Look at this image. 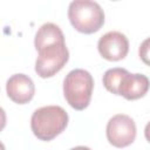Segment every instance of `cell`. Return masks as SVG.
Here are the masks:
<instances>
[{
	"label": "cell",
	"instance_id": "obj_12",
	"mask_svg": "<svg viewBox=\"0 0 150 150\" xmlns=\"http://www.w3.org/2000/svg\"><path fill=\"white\" fill-rule=\"evenodd\" d=\"M6 121H7V118H6V112H5V110L0 107V131H2V130L5 129V127H6Z\"/></svg>",
	"mask_w": 150,
	"mask_h": 150
},
{
	"label": "cell",
	"instance_id": "obj_4",
	"mask_svg": "<svg viewBox=\"0 0 150 150\" xmlns=\"http://www.w3.org/2000/svg\"><path fill=\"white\" fill-rule=\"evenodd\" d=\"M39 56L35 61V71L42 79H48L59 73L69 60V52L66 43L47 46L38 50Z\"/></svg>",
	"mask_w": 150,
	"mask_h": 150
},
{
	"label": "cell",
	"instance_id": "obj_13",
	"mask_svg": "<svg viewBox=\"0 0 150 150\" xmlns=\"http://www.w3.org/2000/svg\"><path fill=\"white\" fill-rule=\"evenodd\" d=\"M0 149H2V150H4V149H5V145H4V144H2V143H1V142H0Z\"/></svg>",
	"mask_w": 150,
	"mask_h": 150
},
{
	"label": "cell",
	"instance_id": "obj_11",
	"mask_svg": "<svg viewBox=\"0 0 150 150\" xmlns=\"http://www.w3.org/2000/svg\"><path fill=\"white\" fill-rule=\"evenodd\" d=\"M148 45H149V40L146 39V40H144V42H143L142 46L139 47V56L142 57V60H143L144 63H146V64H149V60H148V56H149V54H148L149 47H148Z\"/></svg>",
	"mask_w": 150,
	"mask_h": 150
},
{
	"label": "cell",
	"instance_id": "obj_9",
	"mask_svg": "<svg viewBox=\"0 0 150 150\" xmlns=\"http://www.w3.org/2000/svg\"><path fill=\"white\" fill-rule=\"evenodd\" d=\"M56 43H66L64 35L61 28L52 22L43 23L35 34V40H34L35 49L40 50L47 46L56 45Z\"/></svg>",
	"mask_w": 150,
	"mask_h": 150
},
{
	"label": "cell",
	"instance_id": "obj_8",
	"mask_svg": "<svg viewBox=\"0 0 150 150\" xmlns=\"http://www.w3.org/2000/svg\"><path fill=\"white\" fill-rule=\"evenodd\" d=\"M148 90L149 79L143 74H130L129 71L122 77L118 86V95L129 101L143 97Z\"/></svg>",
	"mask_w": 150,
	"mask_h": 150
},
{
	"label": "cell",
	"instance_id": "obj_6",
	"mask_svg": "<svg viewBox=\"0 0 150 150\" xmlns=\"http://www.w3.org/2000/svg\"><path fill=\"white\" fill-rule=\"evenodd\" d=\"M101 56L108 61L123 60L129 52V41L121 32H108L102 35L97 43Z\"/></svg>",
	"mask_w": 150,
	"mask_h": 150
},
{
	"label": "cell",
	"instance_id": "obj_14",
	"mask_svg": "<svg viewBox=\"0 0 150 150\" xmlns=\"http://www.w3.org/2000/svg\"><path fill=\"white\" fill-rule=\"evenodd\" d=\"M111 1H117V0H111Z\"/></svg>",
	"mask_w": 150,
	"mask_h": 150
},
{
	"label": "cell",
	"instance_id": "obj_7",
	"mask_svg": "<svg viewBox=\"0 0 150 150\" xmlns=\"http://www.w3.org/2000/svg\"><path fill=\"white\" fill-rule=\"evenodd\" d=\"M7 96L18 104H26L34 97L35 86L33 80L25 74L12 75L6 83Z\"/></svg>",
	"mask_w": 150,
	"mask_h": 150
},
{
	"label": "cell",
	"instance_id": "obj_5",
	"mask_svg": "<svg viewBox=\"0 0 150 150\" xmlns=\"http://www.w3.org/2000/svg\"><path fill=\"white\" fill-rule=\"evenodd\" d=\"M108 142L116 148H125L136 138V124L134 120L124 114L112 116L105 128Z\"/></svg>",
	"mask_w": 150,
	"mask_h": 150
},
{
	"label": "cell",
	"instance_id": "obj_3",
	"mask_svg": "<svg viewBox=\"0 0 150 150\" xmlns=\"http://www.w3.org/2000/svg\"><path fill=\"white\" fill-rule=\"evenodd\" d=\"M93 89L94 79L84 69H73L63 80L64 98L75 110H83L89 105Z\"/></svg>",
	"mask_w": 150,
	"mask_h": 150
},
{
	"label": "cell",
	"instance_id": "obj_10",
	"mask_svg": "<svg viewBox=\"0 0 150 150\" xmlns=\"http://www.w3.org/2000/svg\"><path fill=\"white\" fill-rule=\"evenodd\" d=\"M128 73L127 69L124 68H111L108 69L104 75H103V86L105 87V89L115 95H118V86L121 83L122 77Z\"/></svg>",
	"mask_w": 150,
	"mask_h": 150
},
{
	"label": "cell",
	"instance_id": "obj_1",
	"mask_svg": "<svg viewBox=\"0 0 150 150\" xmlns=\"http://www.w3.org/2000/svg\"><path fill=\"white\" fill-rule=\"evenodd\" d=\"M68 125V114L60 105H47L36 109L30 118V128L40 141H52Z\"/></svg>",
	"mask_w": 150,
	"mask_h": 150
},
{
	"label": "cell",
	"instance_id": "obj_2",
	"mask_svg": "<svg viewBox=\"0 0 150 150\" xmlns=\"http://www.w3.org/2000/svg\"><path fill=\"white\" fill-rule=\"evenodd\" d=\"M68 19L80 33L93 34L104 23V12L94 0H74L68 7Z\"/></svg>",
	"mask_w": 150,
	"mask_h": 150
}]
</instances>
